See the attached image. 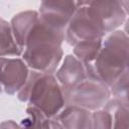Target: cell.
Segmentation results:
<instances>
[{
	"instance_id": "1",
	"label": "cell",
	"mask_w": 129,
	"mask_h": 129,
	"mask_svg": "<svg viewBox=\"0 0 129 129\" xmlns=\"http://www.w3.org/2000/svg\"><path fill=\"white\" fill-rule=\"evenodd\" d=\"M64 39L66 29L52 26L39 17L28 34L22 58L33 71L54 74L62 59Z\"/></svg>"
},
{
	"instance_id": "2",
	"label": "cell",
	"mask_w": 129,
	"mask_h": 129,
	"mask_svg": "<svg viewBox=\"0 0 129 129\" xmlns=\"http://www.w3.org/2000/svg\"><path fill=\"white\" fill-rule=\"evenodd\" d=\"M85 64L91 76L98 78L111 88L129 69V36L118 29L107 34L96 59Z\"/></svg>"
},
{
	"instance_id": "3",
	"label": "cell",
	"mask_w": 129,
	"mask_h": 129,
	"mask_svg": "<svg viewBox=\"0 0 129 129\" xmlns=\"http://www.w3.org/2000/svg\"><path fill=\"white\" fill-rule=\"evenodd\" d=\"M17 99L39 108L49 118L55 117L66 106L63 91L56 77L33 70L17 93Z\"/></svg>"
},
{
	"instance_id": "4",
	"label": "cell",
	"mask_w": 129,
	"mask_h": 129,
	"mask_svg": "<svg viewBox=\"0 0 129 129\" xmlns=\"http://www.w3.org/2000/svg\"><path fill=\"white\" fill-rule=\"evenodd\" d=\"M62 91L66 105H76L92 112L104 108L112 97L110 87L91 75L75 87Z\"/></svg>"
},
{
	"instance_id": "5",
	"label": "cell",
	"mask_w": 129,
	"mask_h": 129,
	"mask_svg": "<svg viewBox=\"0 0 129 129\" xmlns=\"http://www.w3.org/2000/svg\"><path fill=\"white\" fill-rule=\"evenodd\" d=\"M98 28L105 34L118 29L126 20V12L120 0H94L86 5Z\"/></svg>"
},
{
	"instance_id": "6",
	"label": "cell",
	"mask_w": 129,
	"mask_h": 129,
	"mask_svg": "<svg viewBox=\"0 0 129 129\" xmlns=\"http://www.w3.org/2000/svg\"><path fill=\"white\" fill-rule=\"evenodd\" d=\"M106 35L98 28L88 13L87 6L82 5L70 19L66 28V41L75 46L77 43L89 40L104 38Z\"/></svg>"
},
{
	"instance_id": "7",
	"label": "cell",
	"mask_w": 129,
	"mask_h": 129,
	"mask_svg": "<svg viewBox=\"0 0 129 129\" xmlns=\"http://www.w3.org/2000/svg\"><path fill=\"white\" fill-rule=\"evenodd\" d=\"M29 67L23 58L1 56V84L8 95L17 94L25 85L29 76Z\"/></svg>"
},
{
	"instance_id": "8",
	"label": "cell",
	"mask_w": 129,
	"mask_h": 129,
	"mask_svg": "<svg viewBox=\"0 0 129 129\" xmlns=\"http://www.w3.org/2000/svg\"><path fill=\"white\" fill-rule=\"evenodd\" d=\"M80 6L82 0H41L39 17L52 26L66 29Z\"/></svg>"
},
{
	"instance_id": "9",
	"label": "cell",
	"mask_w": 129,
	"mask_h": 129,
	"mask_svg": "<svg viewBox=\"0 0 129 129\" xmlns=\"http://www.w3.org/2000/svg\"><path fill=\"white\" fill-rule=\"evenodd\" d=\"M89 76L86 64L73 54H68L64 57L62 64L55 73V77L62 90L75 87Z\"/></svg>"
},
{
	"instance_id": "10",
	"label": "cell",
	"mask_w": 129,
	"mask_h": 129,
	"mask_svg": "<svg viewBox=\"0 0 129 129\" xmlns=\"http://www.w3.org/2000/svg\"><path fill=\"white\" fill-rule=\"evenodd\" d=\"M53 119L60 124L61 128L93 129L92 111L76 105L67 104Z\"/></svg>"
},
{
	"instance_id": "11",
	"label": "cell",
	"mask_w": 129,
	"mask_h": 129,
	"mask_svg": "<svg viewBox=\"0 0 129 129\" xmlns=\"http://www.w3.org/2000/svg\"><path fill=\"white\" fill-rule=\"evenodd\" d=\"M38 18H39V12L28 10V11L17 13L11 19L10 25H11L13 34L17 42L23 49L25 47L28 34L30 33L33 26L36 24Z\"/></svg>"
},
{
	"instance_id": "12",
	"label": "cell",
	"mask_w": 129,
	"mask_h": 129,
	"mask_svg": "<svg viewBox=\"0 0 129 129\" xmlns=\"http://www.w3.org/2000/svg\"><path fill=\"white\" fill-rule=\"evenodd\" d=\"M23 52V48L17 42L11 25L6 20L1 19V56H19Z\"/></svg>"
},
{
	"instance_id": "13",
	"label": "cell",
	"mask_w": 129,
	"mask_h": 129,
	"mask_svg": "<svg viewBox=\"0 0 129 129\" xmlns=\"http://www.w3.org/2000/svg\"><path fill=\"white\" fill-rule=\"evenodd\" d=\"M103 39H89L77 43L74 46V55L84 63L93 62L101 50Z\"/></svg>"
},
{
	"instance_id": "14",
	"label": "cell",
	"mask_w": 129,
	"mask_h": 129,
	"mask_svg": "<svg viewBox=\"0 0 129 129\" xmlns=\"http://www.w3.org/2000/svg\"><path fill=\"white\" fill-rule=\"evenodd\" d=\"M26 117L21 121V127H37V128H52L51 118L47 117L39 108L28 105L26 110Z\"/></svg>"
},
{
	"instance_id": "15",
	"label": "cell",
	"mask_w": 129,
	"mask_h": 129,
	"mask_svg": "<svg viewBox=\"0 0 129 129\" xmlns=\"http://www.w3.org/2000/svg\"><path fill=\"white\" fill-rule=\"evenodd\" d=\"M104 109L109 111L112 115L113 127L112 128H128L129 129V110L123 107L115 98H111Z\"/></svg>"
},
{
	"instance_id": "16",
	"label": "cell",
	"mask_w": 129,
	"mask_h": 129,
	"mask_svg": "<svg viewBox=\"0 0 129 129\" xmlns=\"http://www.w3.org/2000/svg\"><path fill=\"white\" fill-rule=\"evenodd\" d=\"M110 89L112 97L115 98L119 104L129 110V69L121 75Z\"/></svg>"
},
{
	"instance_id": "17",
	"label": "cell",
	"mask_w": 129,
	"mask_h": 129,
	"mask_svg": "<svg viewBox=\"0 0 129 129\" xmlns=\"http://www.w3.org/2000/svg\"><path fill=\"white\" fill-rule=\"evenodd\" d=\"M92 122L93 128H112L113 127V120L112 115L109 111L105 110L104 108L93 111L92 112Z\"/></svg>"
},
{
	"instance_id": "18",
	"label": "cell",
	"mask_w": 129,
	"mask_h": 129,
	"mask_svg": "<svg viewBox=\"0 0 129 129\" xmlns=\"http://www.w3.org/2000/svg\"><path fill=\"white\" fill-rule=\"evenodd\" d=\"M1 127H2V128H6V127H8V128H10V127L15 128V127H21V125H18V124H16V123H14V121L9 120V121L3 122V123L1 124Z\"/></svg>"
},
{
	"instance_id": "19",
	"label": "cell",
	"mask_w": 129,
	"mask_h": 129,
	"mask_svg": "<svg viewBox=\"0 0 129 129\" xmlns=\"http://www.w3.org/2000/svg\"><path fill=\"white\" fill-rule=\"evenodd\" d=\"M120 2L122 4V6H123V8H124V10L126 12V14L129 15V0H120Z\"/></svg>"
},
{
	"instance_id": "20",
	"label": "cell",
	"mask_w": 129,
	"mask_h": 129,
	"mask_svg": "<svg viewBox=\"0 0 129 129\" xmlns=\"http://www.w3.org/2000/svg\"><path fill=\"white\" fill-rule=\"evenodd\" d=\"M124 32L129 36V18H127L124 22Z\"/></svg>"
},
{
	"instance_id": "21",
	"label": "cell",
	"mask_w": 129,
	"mask_h": 129,
	"mask_svg": "<svg viewBox=\"0 0 129 129\" xmlns=\"http://www.w3.org/2000/svg\"><path fill=\"white\" fill-rule=\"evenodd\" d=\"M94 0H82V5H88Z\"/></svg>"
}]
</instances>
